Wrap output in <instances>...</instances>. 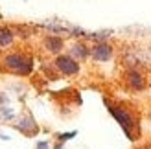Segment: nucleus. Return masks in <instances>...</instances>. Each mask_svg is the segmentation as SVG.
Segmentation results:
<instances>
[{
	"instance_id": "obj_1",
	"label": "nucleus",
	"mask_w": 151,
	"mask_h": 149,
	"mask_svg": "<svg viewBox=\"0 0 151 149\" xmlns=\"http://www.w3.org/2000/svg\"><path fill=\"white\" fill-rule=\"evenodd\" d=\"M105 105H107V110L111 112V116L120 123V127L124 129L125 136L129 140H137V135H138V120L134 118V114L131 112L129 109L125 107H120V105H114V103H109L105 100Z\"/></svg>"
},
{
	"instance_id": "obj_2",
	"label": "nucleus",
	"mask_w": 151,
	"mask_h": 149,
	"mask_svg": "<svg viewBox=\"0 0 151 149\" xmlns=\"http://www.w3.org/2000/svg\"><path fill=\"white\" fill-rule=\"evenodd\" d=\"M2 68L17 76H28L33 70V59L26 54H7L2 59Z\"/></svg>"
},
{
	"instance_id": "obj_3",
	"label": "nucleus",
	"mask_w": 151,
	"mask_h": 149,
	"mask_svg": "<svg viewBox=\"0 0 151 149\" xmlns=\"http://www.w3.org/2000/svg\"><path fill=\"white\" fill-rule=\"evenodd\" d=\"M54 66L63 76H76L79 72V63L70 55H57L54 61Z\"/></svg>"
},
{
	"instance_id": "obj_4",
	"label": "nucleus",
	"mask_w": 151,
	"mask_h": 149,
	"mask_svg": "<svg viewBox=\"0 0 151 149\" xmlns=\"http://www.w3.org/2000/svg\"><path fill=\"white\" fill-rule=\"evenodd\" d=\"M114 54V48L111 46L109 42H96L92 48H90V57L94 59V61H100V63H105L109 61Z\"/></svg>"
},
{
	"instance_id": "obj_5",
	"label": "nucleus",
	"mask_w": 151,
	"mask_h": 149,
	"mask_svg": "<svg viewBox=\"0 0 151 149\" xmlns=\"http://www.w3.org/2000/svg\"><path fill=\"white\" fill-rule=\"evenodd\" d=\"M125 81H127V85H129L133 90H144L146 85H147L144 74H142L140 70H137V68H131V70L125 72Z\"/></svg>"
},
{
	"instance_id": "obj_6",
	"label": "nucleus",
	"mask_w": 151,
	"mask_h": 149,
	"mask_svg": "<svg viewBox=\"0 0 151 149\" xmlns=\"http://www.w3.org/2000/svg\"><path fill=\"white\" fill-rule=\"evenodd\" d=\"M15 129L17 131H20L22 135H26V136H33V135H37V131H39V127H37V123H35V120L29 114H26V116H22L20 120L15 123Z\"/></svg>"
},
{
	"instance_id": "obj_7",
	"label": "nucleus",
	"mask_w": 151,
	"mask_h": 149,
	"mask_svg": "<svg viewBox=\"0 0 151 149\" xmlns=\"http://www.w3.org/2000/svg\"><path fill=\"white\" fill-rule=\"evenodd\" d=\"M68 55L70 57H74L76 61H85V59L90 55V48L87 46L85 42H74L72 46H70V50H68Z\"/></svg>"
},
{
	"instance_id": "obj_8",
	"label": "nucleus",
	"mask_w": 151,
	"mask_h": 149,
	"mask_svg": "<svg viewBox=\"0 0 151 149\" xmlns=\"http://www.w3.org/2000/svg\"><path fill=\"white\" fill-rule=\"evenodd\" d=\"M65 46V42L61 37H57V35H48L46 39H44V50L50 52V54H59V52L63 50Z\"/></svg>"
},
{
	"instance_id": "obj_9",
	"label": "nucleus",
	"mask_w": 151,
	"mask_h": 149,
	"mask_svg": "<svg viewBox=\"0 0 151 149\" xmlns=\"http://www.w3.org/2000/svg\"><path fill=\"white\" fill-rule=\"evenodd\" d=\"M13 39H15V33L11 32L9 28L0 26V48L11 46V44H13Z\"/></svg>"
},
{
	"instance_id": "obj_10",
	"label": "nucleus",
	"mask_w": 151,
	"mask_h": 149,
	"mask_svg": "<svg viewBox=\"0 0 151 149\" xmlns=\"http://www.w3.org/2000/svg\"><path fill=\"white\" fill-rule=\"evenodd\" d=\"M78 133L76 131H70V133H61V135H57V142H61V144H65V142H68L70 138H74Z\"/></svg>"
},
{
	"instance_id": "obj_11",
	"label": "nucleus",
	"mask_w": 151,
	"mask_h": 149,
	"mask_svg": "<svg viewBox=\"0 0 151 149\" xmlns=\"http://www.w3.org/2000/svg\"><path fill=\"white\" fill-rule=\"evenodd\" d=\"M35 149H50V144H48V142H44V140H41V142H37Z\"/></svg>"
},
{
	"instance_id": "obj_12",
	"label": "nucleus",
	"mask_w": 151,
	"mask_h": 149,
	"mask_svg": "<svg viewBox=\"0 0 151 149\" xmlns=\"http://www.w3.org/2000/svg\"><path fill=\"white\" fill-rule=\"evenodd\" d=\"M63 145H65V144H61V142H57V144L54 145V149H63Z\"/></svg>"
},
{
	"instance_id": "obj_13",
	"label": "nucleus",
	"mask_w": 151,
	"mask_h": 149,
	"mask_svg": "<svg viewBox=\"0 0 151 149\" xmlns=\"http://www.w3.org/2000/svg\"><path fill=\"white\" fill-rule=\"evenodd\" d=\"M140 149H151V145H146V147H140Z\"/></svg>"
}]
</instances>
